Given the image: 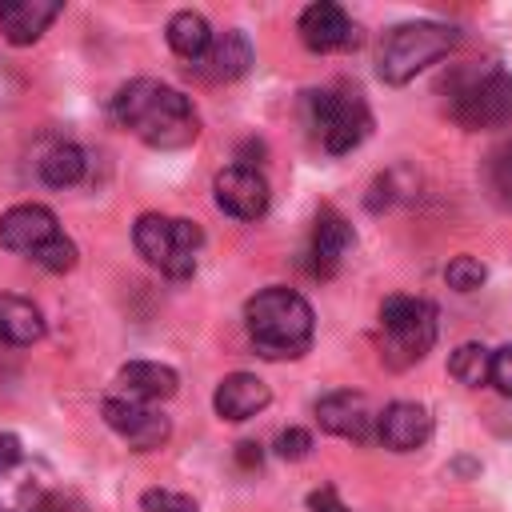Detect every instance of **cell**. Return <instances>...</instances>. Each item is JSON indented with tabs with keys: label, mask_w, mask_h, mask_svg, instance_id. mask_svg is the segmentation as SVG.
Returning a JSON list of instances; mask_svg holds the SVG:
<instances>
[{
	"label": "cell",
	"mask_w": 512,
	"mask_h": 512,
	"mask_svg": "<svg viewBox=\"0 0 512 512\" xmlns=\"http://www.w3.org/2000/svg\"><path fill=\"white\" fill-rule=\"evenodd\" d=\"M44 468L28 456L0 464V512H28L44 496Z\"/></svg>",
	"instance_id": "obj_17"
},
{
	"label": "cell",
	"mask_w": 512,
	"mask_h": 512,
	"mask_svg": "<svg viewBox=\"0 0 512 512\" xmlns=\"http://www.w3.org/2000/svg\"><path fill=\"white\" fill-rule=\"evenodd\" d=\"M188 512H196V508H188Z\"/></svg>",
	"instance_id": "obj_34"
},
{
	"label": "cell",
	"mask_w": 512,
	"mask_h": 512,
	"mask_svg": "<svg viewBox=\"0 0 512 512\" xmlns=\"http://www.w3.org/2000/svg\"><path fill=\"white\" fill-rule=\"evenodd\" d=\"M20 456H24L20 440H16L12 432H4V436H0V464H12V460H20Z\"/></svg>",
	"instance_id": "obj_32"
},
{
	"label": "cell",
	"mask_w": 512,
	"mask_h": 512,
	"mask_svg": "<svg viewBox=\"0 0 512 512\" xmlns=\"http://www.w3.org/2000/svg\"><path fill=\"white\" fill-rule=\"evenodd\" d=\"M384 356L392 364H412L436 344V308L420 296H388L380 304Z\"/></svg>",
	"instance_id": "obj_7"
},
{
	"label": "cell",
	"mask_w": 512,
	"mask_h": 512,
	"mask_svg": "<svg viewBox=\"0 0 512 512\" xmlns=\"http://www.w3.org/2000/svg\"><path fill=\"white\" fill-rule=\"evenodd\" d=\"M492 384L504 396H512V344H504V348L492 352Z\"/></svg>",
	"instance_id": "obj_28"
},
{
	"label": "cell",
	"mask_w": 512,
	"mask_h": 512,
	"mask_svg": "<svg viewBox=\"0 0 512 512\" xmlns=\"http://www.w3.org/2000/svg\"><path fill=\"white\" fill-rule=\"evenodd\" d=\"M448 116L464 128H500L512 120V72L500 64H464L444 80Z\"/></svg>",
	"instance_id": "obj_3"
},
{
	"label": "cell",
	"mask_w": 512,
	"mask_h": 512,
	"mask_svg": "<svg viewBox=\"0 0 512 512\" xmlns=\"http://www.w3.org/2000/svg\"><path fill=\"white\" fill-rule=\"evenodd\" d=\"M376 436L384 448L392 452H416L428 436H432V416L424 404L416 400H392L380 416H376Z\"/></svg>",
	"instance_id": "obj_12"
},
{
	"label": "cell",
	"mask_w": 512,
	"mask_h": 512,
	"mask_svg": "<svg viewBox=\"0 0 512 512\" xmlns=\"http://www.w3.org/2000/svg\"><path fill=\"white\" fill-rule=\"evenodd\" d=\"M60 16L56 0H0V32L12 44H32Z\"/></svg>",
	"instance_id": "obj_16"
},
{
	"label": "cell",
	"mask_w": 512,
	"mask_h": 512,
	"mask_svg": "<svg viewBox=\"0 0 512 512\" xmlns=\"http://www.w3.org/2000/svg\"><path fill=\"white\" fill-rule=\"evenodd\" d=\"M76 256H80V252H76V244L60 232V236H56V240H48L32 260H36L40 268H48V272H72V268H76Z\"/></svg>",
	"instance_id": "obj_26"
},
{
	"label": "cell",
	"mask_w": 512,
	"mask_h": 512,
	"mask_svg": "<svg viewBox=\"0 0 512 512\" xmlns=\"http://www.w3.org/2000/svg\"><path fill=\"white\" fill-rule=\"evenodd\" d=\"M488 192L500 208L512 212V140L488 156Z\"/></svg>",
	"instance_id": "obj_24"
},
{
	"label": "cell",
	"mask_w": 512,
	"mask_h": 512,
	"mask_svg": "<svg viewBox=\"0 0 512 512\" xmlns=\"http://www.w3.org/2000/svg\"><path fill=\"white\" fill-rule=\"evenodd\" d=\"M448 372H452L460 384L480 388V384L492 380V352H488L484 344H460V348L452 352V360H448Z\"/></svg>",
	"instance_id": "obj_23"
},
{
	"label": "cell",
	"mask_w": 512,
	"mask_h": 512,
	"mask_svg": "<svg viewBox=\"0 0 512 512\" xmlns=\"http://www.w3.org/2000/svg\"><path fill=\"white\" fill-rule=\"evenodd\" d=\"M484 264L476 260V256H452L448 260V268H444V280H448V288H456V292H476L480 284H484Z\"/></svg>",
	"instance_id": "obj_25"
},
{
	"label": "cell",
	"mask_w": 512,
	"mask_h": 512,
	"mask_svg": "<svg viewBox=\"0 0 512 512\" xmlns=\"http://www.w3.org/2000/svg\"><path fill=\"white\" fill-rule=\"evenodd\" d=\"M220 212L236 216V220H256L268 212V180L252 168V164H232L216 176L212 184Z\"/></svg>",
	"instance_id": "obj_9"
},
{
	"label": "cell",
	"mask_w": 512,
	"mask_h": 512,
	"mask_svg": "<svg viewBox=\"0 0 512 512\" xmlns=\"http://www.w3.org/2000/svg\"><path fill=\"white\" fill-rule=\"evenodd\" d=\"M132 240L140 248V256L160 268L172 280L192 276L196 268V248H200V228L192 220H176V216H160V212H144L132 228Z\"/></svg>",
	"instance_id": "obj_6"
},
{
	"label": "cell",
	"mask_w": 512,
	"mask_h": 512,
	"mask_svg": "<svg viewBox=\"0 0 512 512\" xmlns=\"http://www.w3.org/2000/svg\"><path fill=\"white\" fill-rule=\"evenodd\" d=\"M56 236H60V224H56V216L44 204H16V208H8L0 216V244L8 252L36 256Z\"/></svg>",
	"instance_id": "obj_11"
},
{
	"label": "cell",
	"mask_w": 512,
	"mask_h": 512,
	"mask_svg": "<svg viewBox=\"0 0 512 512\" xmlns=\"http://www.w3.org/2000/svg\"><path fill=\"white\" fill-rule=\"evenodd\" d=\"M244 324L260 356L284 360L300 356L312 344V304L292 288H264L244 304Z\"/></svg>",
	"instance_id": "obj_2"
},
{
	"label": "cell",
	"mask_w": 512,
	"mask_h": 512,
	"mask_svg": "<svg viewBox=\"0 0 512 512\" xmlns=\"http://www.w3.org/2000/svg\"><path fill=\"white\" fill-rule=\"evenodd\" d=\"M100 412H104L108 428L120 432L136 452L160 448V444L168 440V432H172V428H168V416H160V412H152L148 404L128 400V396H108Z\"/></svg>",
	"instance_id": "obj_8"
},
{
	"label": "cell",
	"mask_w": 512,
	"mask_h": 512,
	"mask_svg": "<svg viewBox=\"0 0 512 512\" xmlns=\"http://www.w3.org/2000/svg\"><path fill=\"white\" fill-rule=\"evenodd\" d=\"M240 460H244V464H256V468H260V448H256V444H240Z\"/></svg>",
	"instance_id": "obj_33"
},
{
	"label": "cell",
	"mask_w": 512,
	"mask_h": 512,
	"mask_svg": "<svg viewBox=\"0 0 512 512\" xmlns=\"http://www.w3.org/2000/svg\"><path fill=\"white\" fill-rule=\"evenodd\" d=\"M144 508H148V512H152V508H160V512H188L192 504L180 500V496H172V492H148V496H144Z\"/></svg>",
	"instance_id": "obj_29"
},
{
	"label": "cell",
	"mask_w": 512,
	"mask_h": 512,
	"mask_svg": "<svg viewBox=\"0 0 512 512\" xmlns=\"http://www.w3.org/2000/svg\"><path fill=\"white\" fill-rule=\"evenodd\" d=\"M112 116L120 128L152 148H184L196 140L200 120L184 92L160 80H132L112 96Z\"/></svg>",
	"instance_id": "obj_1"
},
{
	"label": "cell",
	"mask_w": 512,
	"mask_h": 512,
	"mask_svg": "<svg viewBox=\"0 0 512 512\" xmlns=\"http://www.w3.org/2000/svg\"><path fill=\"white\" fill-rule=\"evenodd\" d=\"M120 384V396L128 400H140V404H152V400H168L176 392V372L168 364H156V360H132L120 368L116 376Z\"/></svg>",
	"instance_id": "obj_18"
},
{
	"label": "cell",
	"mask_w": 512,
	"mask_h": 512,
	"mask_svg": "<svg viewBox=\"0 0 512 512\" xmlns=\"http://www.w3.org/2000/svg\"><path fill=\"white\" fill-rule=\"evenodd\" d=\"M308 452H312V436H308L304 428H288V432L276 436V456H284V460H304Z\"/></svg>",
	"instance_id": "obj_27"
},
{
	"label": "cell",
	"mask_w": 512,
	"mask_h": 512,
	"mask_svg": "<svg viewBox=\"0 0 512 512\" xmlns=\"http://www.w3.org/2000/svg\"><path fill=\"white\" fill-rule=\"evenodd\" d=\"M200 68H204V76H212V80H240V76L252 68V44H248V36L236 32V28L212 36V48L204 52Z\"/></svg>",
	"instance_id": "obj_19"
},
{
	"label": "cell",
	"mask_w": 512,
	"mask_h": 512,
	"mask_svg": "<svg viewBox=\"0 0 512 512\" xmlns=\"http://www.w3.org/2000/svg\"><path fill=\"white\" fill-rule=\"evenodd\" d=\"M456 44V32L448 24H432V20H416V24H400L388 32V40L380 44V80L384 84H408L416 72H424L428 64H436L440 56H448Z\"/></svg>",
	"instance_id": "obj_4"
},
{
	"label": "cell",
	"mask_w": 512,
	"mask_h": 512,
	"mask_svg": "<svg viewBox=\"0 0 512 512\" xmlns=\"http://www.w3.org/2000/svg\"><path fill=\"white\" fill-rule=\"evenodd\" d=\"M308 508H312V512H348L332 488H320V492H312V496H308Z\"/></svg>",
	"instance_id": "obj_30"
},
{
	"label": "cell",
	"mask_w": 512,
	"mask_h": 512,
	"mask_svg": "<svg viewBox=\"0 0 512 512\" xmlns=\"http://www.w3.org/2000/svg\"><path fill=\"white\" fill-rule=\"evenodd\" d=\"M0 336L8 344H36L44 336V316L32 300L0 292Z\"/></svg>",
	"instance_id": "obj_20"
},
{
	"label": "cell",
	"mask_w": 512,
	"mask_h": 512,
	"mask_svg": "<svg viewBox=\"0 0 512 512\" xmlns=\"http://www.w3.org/2000/svg\"><path fill=\"white\" fill-rule=\"evenodd\" d=\"M300 40L312 52H336V48L356 44V28H352V20L340 4L320 0V4H308L300 12Z\"/></svg>",
	"instance_id": "obj_13"
},
{
	"label": "cell",
	"mask_w": 512,
	"mask_h": 512,
	"mask_svg": "<svg viewBox=\"0 0 512 512\" xmlns=\"http://www.w3.org/2000/svg\"><path fill=\"white\" fill-rule=\"evenodd\" d=\"M168 48L176 52V56H184V60H204V52L212 48V28H208V20L200 16V12H192V8H184V12H176L172 20H168Z\"/></svg>",
	"instance_id": "obj_21"
},
{
	"label": "cell",
	"mask_w": 512,
	"mask_h": 512,
	"mask_svg": "<svg viewBox=\"0 0 512 512\" xmlns=\"http://www.w3.org/2000/svg\"><path fill=\"white\" fill-rule=\"evenodd\" d=\"M316 420H320L324 432L344 436V440H360V444L376 432V412H372L368 396L348 392V388L328 392V396L316 404Z\"/></svg>",
	"instance_id": "obj_10"
},
{
	"label": "cell",
	"mask_w": 512,
	"mask_h": 512,
	"mask_svg": "<svg viewBox=\"0 0 512 512\" xmlns=\"http://www.w3.org/2000/svg\"><path fill=\"white\" fill-rule=\"evenodd\" d=\"M28 512H72V504H68L64 496H56V492H44Z\"/></svg>",
	"instance_id": "obj_31"
},
{
	"label": "cell",
	"mask_w": 512,
	"mask_h": 512,
	"mask_svg": "<svg viewBox=\"0 0 512 512\" xmlns=\"http://www.w3.org/2000/svg\"><path fill=\"white\" fill-rule=\"evenodd\" d=\"M268 400H272V392H268V384H264L260 376H252V372H232V376H224V380L216 384L212 408H216L220 420H248V416H256V412H264Z\"/></svg>",
	"instance_id": "obj_15"
},
{
	"label": "cell",
	"mask_w": 512,
	"mask_h": 512,
	"mask_svg": "<svg viewBox=\"0 0 512 512\" xmlns=\"http://www.w3.org/2000/svg\"><path fill=\"white\" fill-rule=\"evenodd\" d=\"M356 236H352V224L336 212H320L316 224H312V240H308V268L312 276H332L344 256L352 252Z\"/></svg>",
	"instance_id": "obj_14"
},
{
	"label": "cell",
	"mask_w": 512,
	"mask_h": 512,
	"mask_svg": "<svg viewBox=\"0 0 512 512\" xmlns=\"http://www.w3.org/2000/svg\"><path fill=\"white\" fill-rule=\"evenodd\" d=\"M304 112H308L312 136H316L320 148L332 152V156L352 152V148L368 136V128H372L368 104L360 100V92H348V88H320V92H308Z\"/></svg>",
	"instance_id": "obj_5"
},
{
	"label": "cell",
	"mask_w": 512,
	"mask_h": 512,
	"mask_svg": "<svg viewBox=\"0 0 512 512\" xmlns=\"http://www.w3.org/2000/svg\"><path fill=\"white\" fill-rule=\"evenodd\" d=\"M84 168H88V160H84V152H80L76 144H56V148L44 152V160H40V176H44V184H52V188H72V184H80V180H84Z\"/></svg>",
	"instance_id": "obj_22"
}]
</instances>
